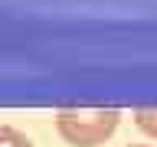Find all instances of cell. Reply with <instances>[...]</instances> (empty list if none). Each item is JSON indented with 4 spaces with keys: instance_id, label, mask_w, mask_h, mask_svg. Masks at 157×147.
<instances>
[{
    "instance_id": "1",
    "label": "cell",
    "mask_w": 157,
    "mask_h": 147,
    "mask_svg": "<svg viewBox=\"0 0 157 147\" xmlns=\"http://www.w3.org/2000/svg\"><path fill=\"white\" fill-rule=\"evenodd\" d=\"M121 111L115 108H98V111H59L56 115V131L69 147H101L108 137L118 131Z\"/></svg>"
},
{
    "instance_id": "2",
    "label": "cell",
    "mask_w": 157,
    "mask_h": 147,
    "mask_svg": "<svg viewBox=\"0 0 157 147\" xmlns=\"http://www.w3.org/2000/svg\"><path fill=\"white\" fill-rule=\"evenodd\" d=\"M134 124L141 127L147 137L157 141V108H137L134 111Z\"/></svg>"
},
{
    "instance_id": "3",
    "label": "cell",
    "mask_w": 157,
    "mask_h": 147,
    "mask_svg": "<svg viewBox=\"0 0 157 147\" xmlns=\"http://www.w3.org/2000/svg\"><path fill=\"white\" fill-rule=\"evenodd\" d=\"M0 147H33V141L23 131H17V127L0 124Z\"/></svg>"
},
{
    "instance_id": "4",
    "label": "cell",
    "mask_w": 157,
    "mask_h": 147,
    "mask_svg": "<svg viewBox=\"0 0 157 147\" xmlns=\"http://www.w3.org/2000/svg\"><path fill=\"white\" fill-rule=\"evenodd\" d=\"M131 147H147V144H131Z\"/></svg>"
}]
</instances>
